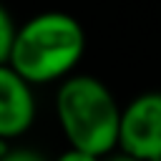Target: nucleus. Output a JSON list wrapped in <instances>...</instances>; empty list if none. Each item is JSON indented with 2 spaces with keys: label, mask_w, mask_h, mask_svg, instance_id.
<instances>
[{
  "label": "nucleus",
  "mask_w": 161,
  "mask_h": 161,
  "mask_svg": "<svg viewBox=\"0 0 161 161\" xmlns=\"http://www.w3.org/2000/svg\"><path fill=\"white\" fill-rule=\"evenodd\" d=\"M86 53L83 25L60 10H48L25 20L15 45L3 65L20 73L25 80L53 83L65 80Z\"/></svg>",
  "instance_id": "f257e3e1"
},
{
  "label": "nucleus",
  "mask_w": 161,
  "mask_h": 161,
  "mask_svg": "<svg viewBox=\"0 0 161 161\" xmlns=\"http://www.w3.org/2000/svg\"><path fill=\"white\" fill-rule=\"evenodd\" d=\"M123 108L96 75H68L55 93V116L70 148L108 156L118 148Z\"/></svg>",
  "instance_id": "f03ea898"
},
{
  "label": "nucleus",
  "mask_w": 161,
  "mask_h": 161,
  "mask_svg": "<svg viewBox=\"0 0 161 161\" xmlns=\"http://www.w3.org/2000/svg\"><path fill=\"white\" fill-rule=\"evenodd\" d=\"M118 148L141 161H161V91L138 93L123 106Z\"/></svg>",
  "instance_id": "7ed1b4c3"
},
{
  "label": "nucleus",
  "mask_w": 161,
  "mask_h": 161,
  "mask_svg": "<svg viewBox=\"0 0 161 161\" xmlns=\"http://www.w3.org/2000/svg\"><path fill=\"white\" fill-rule=\"evenodd\" d=\"M35 121L33 83L8 65H0V138L18 141Z\"/></svg>",
  "instance_id": "20e7f679"
},
{
  "label": "nucleus",
  "mask_w": 161,
  "mask_h": 161,
  "mask_svg": "<svg viewBox=\"0 0 161 161\" xmlns=\"http://www.w3.org/2000/svg\"><path fill=\"white\" fill-rule=\"evenodd\" d=\"M18 30H20V25H15V20L8 13V8H3L0 10V63L8 60V55H10L13 45H15Z\"/></svg>",
  "instance_id": "39448f33"
},
{
  "label": "nucleus",
  "mask_w": 161,
  "mask_h": 161,
  "mask_svg": "<svg viewBox=\"0 0 161 161\" xmlns=\"http://www.w3.org/2000/svg\"><path fill=\"white\" fill-rule=\"evenodd\" d=\"M0 161H48V158L33 146H20V143L10 146V141H3Z\"/></svg>",
  "instance_id": "423d86ee"
},
{
  "label": "nucleus",
  "mask_w": 161,
  "mask_h": 161,
  "mask_svg": "<svg viewBox=\"0 0 161 161\" xmlns=\"http://www.w3.org/2000/svg\"><path fill=\"white\" fill-rule=\"evenodd\" d=\"M53 161H103L101 156H93V153H88V151H78V148H65L58 158H53Z\"/></svg>",
  "instance_id": "0eeeda50"
},
{
  "label": "nucleus",
  "mask_w": 161,
  "mask_h": 161,
  "mask_svg": "<svg viewBox=\"0 0 161 161\" xmlns=\"http://www.w3.org/2000/svg\"><path fill=\"white\" fill-rule=\"evenodd\" d=\"M103 161H141V158L133 156V153H128V151H123V148H116L113 153L103 156Z\"/></svg>",
  "instance_id": "6e6552de"
}]
</instances>
